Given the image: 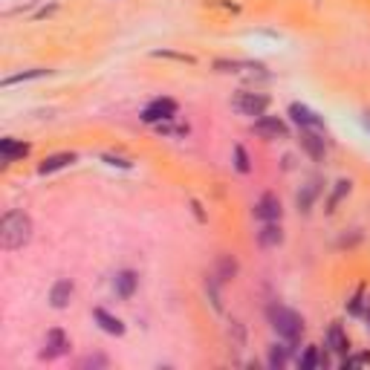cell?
Returning <instances> with one entry per match:
<instances>
[{"mask_svg":"<svg viewBox=\"0 0 370 370\" xmlns=\"http://www.w3.org/2000/svg\"><path fill=\"white\" fill-rule=\"evenodd\" d=\"M32 217L20 209H12L4 214L0 220V246L6 252H15V249H23L29 240H32Z\"/></svg>","mask_w":370,"mask_h":370,"instance_id":"cell-1","label":"cell"},{"mask_svg":"<svg viewBox=\"0 0 370 370\" xmlns=\"http://www.w3.org/2000/svg\"><path fill=\"white\" fill-rule=\"evenodd\" d=\"M269 315V324H272V330L278 333V338H284L286 344H298L301 336H304V318L289 310V307H281V304H272L266 310Z\"/></svg>","mask_w":370,"mask_h":370,"instance_id":"cell-2","label":"cell"},{"mask_svg":"<svg viewBox=\"0 0 370 370\" xmlns=\"http://www.w3.org/2000/svg\"><path fill=\"white\" fill-rule=\"evenodd\" d=\"M174 116H177V102L168 95L154 98V102L145 105V110H142V121H147V125H162V121H171Z\"/></svg>","mask_w":370,"mask_h":370,"instance_id":"cell-3","label":"cell"},{"mask_svg":"<svg viewBox=\"0 0 370 370\" xmlns=\"http://www.w3.org/2000/svg\"><path fill=\"white\" fill-rule=\"evenodd\" d=\"M232 107L237 110V113H243V116H263L266 113V107H269V98L266 95H260V93H246V90H240L234 98H232Z\"/></svg>","mask_w":370,"mask_h":370,"instance_id":"cell-4","label":"cell"},{"mask_svg":"<svg viewBox=\"0 0 370 370\" xmlns=\"http://www.w3.org/2000/svg\"><path fill=\"white\" fill-rule=\"evenodd\" d=\"M289 116H292V121L301 131H324V119L318 116L315 110H310L307 105H301V102H292L289 105Z\"/></svg>","mask_w":370,"mask_h":370,"instance_id":"cell-5","label":"cell"},{"mask_svg":"<svg viewBox=\"0 0 370 370\" xmlns=\"http://www.w3.org/2000/svg\"><path fill=\"white\" fill-rule=\"evenodd\" d=\"M70 350V338H67V333L64 330H49L46 333V338H44V350H41V359H58V356H64Z\"/></svg>","mask_w":370,"mask_h":370,"instance_id":"cell-6","label":"cell"},{"mask_svg":"<svg viewBox=\"0 0 370 370\" xmlns=\"http://www.w3.org/2000/svg\"><path fill=\"white\" fill-rule=\"evenodd\" d=\"M255 217L263 220V223H278L281 220V200L275 194H263L255 206Z\"/></svg>","mask_w":370,"mask_h":370,"instance_id":"cell-7","label":"cell"},{"mask_svg":"<svg viewBox=\"0 0 370 370\" xmlns=\"http://www.w3.org/2000/svg\"><path fill=\"white\" fill-rule=\"evenodd\" d=\"M255 133H260L263 139H284L286 136V125L278 119V116H260V119H255Z\"/></svg>","mask_w":370,"mask_h":370,"instance_id":"cell-8","label":"cell"},{"mask_svg":"<svg viewBox=\"0 0 370 370\" xmlns=\"http://www.w3.org/2000/svg\"><path fill=\"white\" fill-rule=\"evenodd\" d=\"M27 154H29V145H27V142L12 139V136L0 139V159H4V165H12V162L23 159Z\"/></svg>","mask_w":370,"mask_h":370,"instance_id":"cell-9","label":"cell"},{"mask_svg":"<svg viewBox=\"0 0 370 370\" xmlns=\"http://www.w3.org/2000/svg\"><path fill=\"white\" fill-rule=\"evenodd\" d=\"M136 286H139V275L131 272V269H121V272L113 275V289H116V295L121 301H128L131 295L136 292Z\"/></svg>","mask_w":370,"mask_h":370,"instance_id":"cell-10","label":"cell"},{"mask_svg":"<svg viewBox=\"0 0 370 370\" xmlns=\"http://www.w3.org/2000/svg\"><path fill=\"white\" fill-rule=\"evenodd\" d=\"M301 147L315 162H322L324 159V136H322V131H301Z\"/></svg>","mask_w":370,"mask_h":370,"instance_id":"cell-11","label":"cell"},{"mask_svg":"<svg viewBox=\"0 0 370 370\" xmlns=\"http://www.w3.org/2000/svg\"><path fill=\"white\" fill-rule=\"evenodd\" d=\"M70 298H72V281L70 278L55 281L53 289H49V304L55 310H64V307H70Z\"/></svg>","mask_w":370,"mask_h":370,"instance_id":"cell-12","label":"cell"},{"mask_svg":"<svg viewBox=\"0 0 370 370\" xmlns=\"http://www.w3.org/2000/svg\"><path fill=\"white\" fill-rule=\"evenodd\" d=\"M93 318H95L98 327H102L105 333H110V336H125V324H121L116 315H110L105 307H95L93 310Z\"/></svg>","mask_w":370,"mask_h":370,"instance_id":"cell-13","label":"cell"},{"mask_svg":"<svg viewBox=\"0 0 370 370\" xmlns=\"http://www.w3.org/2000/svg\"><path fill=\"white\" fill-rule=\"evenodd\" d=\"M72 162H76V154H70V151L53 154V157H46V159L38 165V174H41V177L55 174V171H61V168H67V165H72Z\"/></svg>","mask_w":370,"mask_h":370,"instance_id":"cell-14","label":"cell"},{"mask_svg":"<svg viewBox=\"0 0 370 370\" xmlns=\"http://www.w3.org/2000/svg\"><path fill=\"white\" fill-rule=\"evenodd\" d=\"M327 348L333 353H341V356L350 350V338H348V333H344L341 324H330V330H327Z\"/></svg>","mask_w":370,"mask_h":370,"instance_id":"cell-15","label":"cell"},{"mask_svg":"<svg viewBox=\"0 0 370 370\" xmlns=\"http://www.w3.org/2000/svg\"><path fill=\"white\" fill-rule=\"evenodd\" d=\"M214 275H217V281H220V284L232 281V278L237 275V260H234L232 255H220V258H217V269H214Z\"/></svg>","mask_w":370,"mask_h":370,"instance_id":"cell-16","label":"cell"},{"mask_svg":"<svg viewBox=\"0 0 370 370\" xmlns=\"http://www.w3.org/2000/svg\"><path fill=\"white\" fill-rule=\"evenodd\" d=\"M281 240H284V234H281L278 223H263V229L258 232V243L263 246V249H269V246H278Z\"/></svg>","mask_w":370,"mask_h":370,"instance_id":"cell-17","label":"cell"},{"mask_svg":"<svg viewBox=\"0 0 370 370\" xmlns=\"http://www.w3.org/2000/svg\"><path fill=\"white\" fill-rule=\"evenodd\" d=\"M44 76H49V70H44V67H38V70H23V72H18V76L4 79V87H15V84H23V81H35V79H44Z\"/></svg>","mask_w":370,"mask_h":370,"instance_id":"cell-18","label":"cell"},{"mask_svg":"<svg viewBox=\"0 0 370 370\" xmlns=\"http://www.w3.org/2000/svg\"><path fill=\"white\" fill-rule=\"evenodd\" d=\"M286 359H289V348H284V344H275V348H269L266 364L272 367V370H281V367L286 364Z\"/></svg>","mask_w":370,"mask_h":370,"instance_id":"cell-19","label":"cell"},{"mask_svg":"<svg viewBox=\"0 0 370 370\" xmlns=\"http://www.w3.org/2000/svg\"><path fill=\"white\" fill-rule=\"evenodd\" d=\"M318 191H322V188H318V183H307L304 185V191L298 194V209L301 211H310V206H312V200H315Z\"/></svg>","mask_w":370,"mask_h":370,"instance_id":"cell-20","label":"cell"},{"mask_svg":"<svg viewBox=\"0 0 370 370\" xmlns=\"http://www.w3.org/2000/svg\"><path fill=\"white\" fill-rule=\"evenodd\" d=\"M298 364H301V367H324L327 359L318 356V348H307V353L298 359Z\"/></svg>","mask_w":370,"mask_h":370,"instance_id":"cell-21","label":"cell"},{"mask_svg":"<svg viewBox=\"0 0 370 370\" xmlns=\"http://www.w3.org/2000/svg\"><path fill=\"white\" fill-rule=\"evenodd\" d=\"M234 168L240 171V174H249V168H252L249 154H246V147H243V145H237V147H234Z\"/></svg>","mask_w":370,"mask_h":370,"instance_id":"cell-22","label":"cell"},{"mask_svg":"<svg viewBox=\"0 0 370 370\" xmlns=\"http://www.w3.org/2000/svg\"><path fill=\"white\" fill-rule=\"evenodd\" d=\"M336 185H338V188H336V191H333V197H330V203H327V211H333V209H336V203L341 200L344 194L350 191V183H348V180H341V183H336Z\"/></svg>","mask_w":370,"mask_h":370,"instance_id":"cell-23","label":"cell"},{"mask_svg":"<svg viewBox=\"0 0 370 370\" xmlns=\"http://www.w3.org/2000/svg\"><path fill=\"white\" fill-rule=\"evenodd\" d=\"M107 364H110V362H107L105 356H84V359L79 362L81 370H87V367H107Z\"/></svg>","mask_w":370,"mask_h":370,"instance_id":"cell-24","label":"cell"},{"mask_svg":"<svg viewBox=\"0 0 370 370\" xmlns=\"http://www.w3.org/2000/svg\"><path fill=\"white\" fill-rule=\"evenodd\" d=\"M356 364H370V353H359L353 359H344L341 367H356Z\"/></svg>","mask_w":370,"mask_h":370,"instance_id":"cell-25","label":"cell"},{"mask_svg":"<svg viewBox=\"0 0 370 370\" xmlns=\"http://www.w3.org/2000/svg\"><path fill=\"white\" fill-rule=\"evenodd\" d=\"M350 312H362V289L353 295V301H350Z\"/></svg>","mask_w":370,"mask_h":370,"instance_id":"cell-26","label":"cell"},{"mask_svg":"<svg viewBox=\"0 0 370 370\" xmlns=\"http://www.w3.org/2000/svg\"><path fill=\"white\" fill-rule=\"evenodd\" d=\"M362 121H364V128L370 131V113H364V116H362Z\"/></svg>","mask_w":370,"mask_h":370,"instance_id":"cell-27","label":"cell"}]
</instances>
